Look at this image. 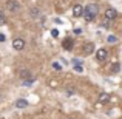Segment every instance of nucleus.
I'll return each instance as SVG.
<instances>
[{
  "mask_svg": "<svg viewBox=\"0 0 122 119\" xmlns=\"http://www.w3.org/2000/svg\"><path fill=\"white\" fill-rule=\"evenodd\" d=\"M97 12H99V6L94 5V3H91V5H86L85 8H83V17H85L86 22H93L96 17H97Z\"/></svg>",
  "mask_w": 122,
  "mask_h": 119,
  "instance_id": "1",
  "label": "nucleus"
},
{
  "mask_svg": "<svg viewBox=\"0 0 122 119\" xmlns=\"http://www.w3.org/2000/svg\"><path fill=\"white\" fill-rule=\"evenodd\" d=\"M6 8H8V11L15 12V11L20 9V3L15 2V0H8V2H6Z\"/></svg>",
  "mask_w": 122,
  "mask_h": 119,
  "instance_id": "2",
  "label": "nucleus"
},
{
  "mask_svg": "<svg viewBox=\"0 0 122 119\" xmlns=\"http://www.w3.org/2000/svg\"><path fill=\"white\" fill-rule=\"evenodd\" d=\"M116 17H117V11L114 8H108L107 11H105V19H107V20H114Z\"/></svg>",
  "mask_w": 122,
  "mask_h": 119,
  "instance_id": "3",
  "label": "nucleus"
},
{
  "mask_svg": "<svg viewBox=\"0 0 122 119\" xmlns=\"http://www.w3.org/2000/svg\"><path fill=\"white\" fill-rule=\"evenodd\" d=\"M107 56H108V53H107L105 48H101V50H97V53H96V59H97L99 62H104V60L107 59Z\"/></svg>",
  "mask_w": 122,
  "mask_h": 119,
  "instance_id": "4",
  "label": "nucleus"
},
{
  "mask_svg": "<svg viewBox=\"0 0 122 119\" xmlns=\"http://www.w3.org/2000/svg\"><path fill=\"white\" fill-rule=\"evenodd\" d=\"M12 48L17 51H22L25 48V40L23 39H14V42H12Z\"/></svg>",
  "mask_w": 122,
  "mask_h": 119,
  "instance_id": "5",
  "label": "nucleus"
},
{
  "mask_svg": "<svg viewBox=\"0 0 122 119\" xmlns=\"http://www.w3.org/2000/svg\"><path fill=\"white\" fill-rule=\"evenodd\" d=\"M108 101H110V93H101V94H99V98H97L99 105L105 104V102H108Z\"/></svg>",
  "mask_w": 122,
  "mask_h": 119,
  "instance_id": "6",
  "label": "nucleus"
},
{
  "mask_svg": "<svg viewBox=\"0 0 122 119\" xmlns=\"http://www.w3.org/2000/svg\"><path fill=\"white\" fill-rule=\"evenodd\" d=\"M82 12H83V6L82 5H74L73 6V16H74V17H81Z\"/></svg>",
  "mask_w": 122,
  "mask_h": 119,
  "instance_id": "7",
  "label": "nucleus"
},
{
  "mask_svg": "<svg viewBox=\"0 0 122 119\" xmlns=\"http://www.w3.org/2000/svg\"><path fill=\"white\" fill-rule=\"evenodd\" d=\"M14 105H15L17 108H26V107H28V101H26V99H17Z\"/></svg>",
  "mask_w": 122,
  "mask_h": 119,
  "instance_id": "8",
  "label": "nucleus"
},
{
  "mask_svg": "<svg viewBox=\"0 0 122 119\" xmlns=\"http://www.w3.org/2000/svg\"><path fill=\"white\" fill-rule=\"evenodd\" d=\"M93 51H94V45L90 43V42L85 43V47H83V53H85V54H91Z\"/></svg>",
  "mask_w": 122,
  "mask_h": 119,
  "instance_id": "9",
  "label": "nucleus"
},
{
  "mask_svg": "<svg viewBox=\"0 0 122 119\" xmlns=\"http://www.w3.org/2000/svg\"><path fill=\"white\" fill-rule=\"evenodd\" d=\"M73 43H74V42H73L71 39H65V40H63V45H62V47L65 48V50H71V48H73Z\"/></svg>",
  "mask_w": 122,
  "mask_h": 119,
  "instance_id": "10",
  "label": "nucleus"
},
{
  "mask_svg": "<svg viewBox=\"0 0 122 119\" xmlns=\"http://www.w3.org/2000/svg\"><path fill=\"white\" fill-rule=\"evenodd\" d=\"M31 76H33V74H31V73L28 71V70H22V71H20V78H22V80H25V79H30Z\"/></svg>",
  "mask_w": 122,
  "mask_h": 119,
  "instance_id": "11",
  "label": "nucleus"
},
{
  "mask_svg": "<svg viewBox=\"0 0 122 119\" xmlns=\"http://www.w3.org/2000/svg\"><path fill=\"white\" fill-rule=\"evenodd\" d=\"M34 80H36V79H34V76H31L30 79H25V80H23V85L30 87V85H33V83H34Z\"/></svg>",
  "mask_w": 122,
  "mask_h": 119,
  "instance_id": "12",
  "label": "nucleus"
},
{
  "mask_svg": "<svg viewBox=\"0 0 122 119\" xmlns=\"http://www.w3.org/2000/svg\"><path fill=\"white\" fill-rule=\"evenodd\" d=\"M5 23H6V17H5V14H3V11H0V26L5 25Z\"/></svg>",
  "mask_w": 122,
  "mask_h": 119,
  "instance_id": "13",
  "label": "nucleus"
},
{
  "mask_svg": "<svg viewBox=\"0 0 122 119\" xmlns=\"http://www.w3.org/2000/svg\"><path fill=\"white\" fill-rule=\"evenodd\" d=\"M53 68L56 70V71H62V65H60L59 62H54L53 63Z\"/></svg>",
  "mask_w": 122,
  "mask_h": 119,
  "instance_id": "14",
  "label": "nucleus"
},
{
  "mask_svg": "<svg viewBox=\"0 0 122 119\" xmlns=\"http://www.w3.org/2000/svg\"><path fill=\"white\" fill-rule=\"evenodd\" d=\"M73 68H74V71H77V73H82L83 71V67L82 65H74Z\"/></svg>",
  "mask_w": 122,
  "mask_h": 119,
  "instance_id": "15",
  "label": "nucleus"
},
{
  "mask_svg": "<svg viewBox=\"0 0 122 119\" xmlns=\"http://www.w3.org/2000/svg\"><path fill=\"white\" fill-rule=\"evenodd\" d=\"M57 85H59V83H57V80H56V79H51V80H50V87H53V88H56Z\"/></svg>",
  "mask_w": 122,
  "mask_h": 119,
  "instance_id": "16",
  "label": "nucleus"
},
{
  "mask_svg": "<svg viewBox=\"0 0 122 119\" xmlns=\"http://www.w3.org/2000/svg\"><path fill=\"white\" fill-rule=\"evenodd\" d=\"M108 42H111V43H114V42H116L117 40V37L116 36H108V39H107Z\"/></svg>",
  "mask_w": 122,
  "mask_h": 119,
  "instance_id": "17",
  "label": "nucleus"
},
{
  "mask_svg": "<svg viewBox=\"0 0 122 119\" xmlns=\"http://www.w3.org/2000/svg\"><path fill=\"white\" fill-rule=\"evenodd\" d=\"M51 36H53V37H57V36H59V30H56V28H54V30H51Z\"/></svg>",
  "mask_w": 122,
  "mask_h": 119,
  "instance_id": "18",
  "label": "nucleus"
},
{
  "mask_svg": "<svg viewBox=\"0 0 122 119\" xmlns=\"http://www.w3.org/2000/svg\"><path fill=\"white\" fill-rule=\"evenodd\" d=\"M119 71V63H114V67H113V73H117Z\"/></svg>",
  "mask_w": 122,
  "mask_h": 119,
  "instance_id": "19",
  "label": "nucleus"
},
{
  "mask_svg": "<svg viewBox=\"0 0 122 119\" xmlns=\"http://www.w3.org/2000/svg\"><path fill=\"white\" fill-rule=\"evenodd\" d=\"M31 16H39V9H31Z\"/></svg>",
  "mask_w": 122,
  "mask_h": 119,
  "instance_id": "20",
  "label": "nucleus"
},
{
  "mask_svg": "<svg viewBox=\"0 0 122 119\" xmlns=\"http://www.w3.org/2000/svg\"><path fill=\"white\" fill-rule=\"evenodd\" d=\"M66 94H68V96H71V94H74V88H68V90H66Z\"/></svg>",
  "mask_w": 122,
  "mask_h": 119,
  "instance_id": "21",
  "label": "nucleus"
},
{
  "mask_svg": "<svg viewBox=\"0 0 122 119\" xmlns=\"http://www.w3.org/2000/svg\"><path fill=\"white\" fill-rule=\"evenodd\" d=\"M81 33H82L81 28H76V30H74V34H81Z\"/></svg>",
  "mask_w": 122,
  "mask_h": 119,
  "instance_id": "22",
  "label": "nucleus"
},
{
  "mask_svg": "<svg viewBox=\"0 0 122 119\" xmlns=\"http://www.w3.org/2000/svg\"><path fill=\"white\" fill-rule=\"evenodd\" d=\"M5 40V34H0V42H3Z\"/></svg>",
  "mask_w": 122,
  "mask_h": 119,
  "instance_id": "23",
  "label": "nucleus"
}]
</instances>
